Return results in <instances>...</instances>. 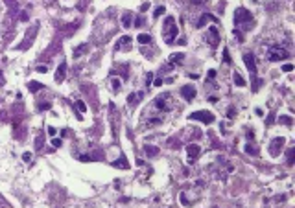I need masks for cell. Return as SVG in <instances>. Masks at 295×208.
<instances>
[{
    "mask_svg": "<svg viewBox=\"0 0 295 208\" xmlns=\"http://www.w3.org/2000/svg\"><path fill=\"white\" fill-rule=\"evenodd\" d=\"M175 37H177V22L173 17H166L164 24H162V39H164V43L172 44Z\"/></svg>",
    "mask_w": 295,
    "mask_h": 208,
    "instance_id": "cell-1",
    "label": "cell"
},
{
    "mask_svg": "<svg viewBox=\"0 0 295 208\" xmlns=\"http://www.w3.org/2000/svg\"><path fill=\"white\" fill-rule=\"evenodd\" d=\"M155 107H157L159 111H172V107H173V101H172V94H168V92H164V94H159L157 98H155Z\"/></svg>",
    "mask_w": 295,
    "mask_h": 208,
    "instance_id": "cell-2",
    "label": "cell"
},
{
    "mask_svg": "<svg viewBox=\"0 0 295 208\" xmlns=\"http://www.w3.org/2000/svg\"><path fill=\"white\" fill-rule=\"evenodd\" d=\"M289 54L288 50H284L281 46H269L267 48V59L269 61H281V59H288Z\"/></svg>",
    "mask_w": 295,
    "mask_h": 208,
    "instance_id": "cell-3",
    "label": "cell"
},
{
    "mask_svg": "<svg viewBox=\"0 0 295 208\" xmlns=\"http://www.w3.org/2000/svg\"><path fill=\"white\" fill-rule=\"evenodd\" d=\"M251 20H253V15L245 8H238L234 11V24H243V22H251Z\"/></svg>",
    "mask_w": 295,
    "mask_h": 208,
    "instance_id": "cell-4",
    "label": "cell"
},
{
    "mask_svg": "<svg viewBox=\"0 0 295 208\" xmlns=\"http://www.w3.org/2000/svg\"><path fill=\"white\" fill-rule=\"evenodd\" d=\"M188 118L190 120H199V122H203V124H212V122H214V114L207 113V111H197V113H192Z\"/></svg>",
    "mask_w": 295,
    "mask_h": 208,
    "instance_id": "cell-5",
    "label": "cell"
},
{
    "mask_svg": "<svg viewBox=\"0 0 295 208\" xmlns=\"http://www.w3.org/2000/svg\"><path fill=\"white\" fill-rule=\"evenodd\" d=\"M205 39H207V43L210 44V46H218L219 44V32L216 26H210L207 30V35H205Z\"/></svg>",
    "mask_w": 295,
    "mask_h": 208,
    "instance_id": "cell-6",
    "label": "cell"
},
{
    "mask_svg": "<svg viewBox=\"0 0 295 208\" xmlns=\"http://www.w3.org/2000/svg\"><path fill=\"white\" fill-rule=\"evenodd\" d=\"M284 142H286L284 136H277V138H273V142L269 144V153H271L273 157H277V155H278V149L284 146Z\"/></svg>",
    "mask_w": 295,
    "mask_h": 208,
    "instance_id": "cell-7",
    "label": "cell"
},
{
    "mask_svg": "<svg viewBox=\"0 0 295 208\" xmlns=\"http://www.w3.org/2000/svg\"><path fill=\"white\" fill-rule=\"evenodd\" d=\"M196 89H194V87H190V85H186V87H183L181 89V96H183V98L184 100H186V101H192L194 98H196Z\"/></svg>",
    "mask_w": 295,
    "mask_h": 208,
    "instance_id": "cell-8",
    "label": "cell"
},
{
    "mask_svg": "<svg viewBox=\"0 0 295 208\" xmlns=\"http://www.w3.org/2000/svg\"><path fill=\"white\" fill-rule=\"evenodd\" d=\"M186 153H188V159H190V160H196L197 157H199V153H201V148H199L197 144H190L188 148H186Z\"/></svg>",
    "mask_w": 295,
    "mask_h": 208,
    "instance_id": "cell-9",
    "label": "cell"
},
{
    "mask_svg": "<svg viewBox=\"0 0 295 208\" xmlns=\"http://www.w3.org/2000/svg\"><path fill=\"white\" fill-rule=\"evenodd\" d=\"M243 61H245V67H247L249 72H251L253 76L256 74V65H254V57H253V55H251V54H245V55H243Z\"/></svg>",
    "mask_w": 295,
    "mask_h": 208,
    "instance_id": "cell-10",
    "label": "cell"
},
{
    "mask_svg": "<svg viewBox=\"0 0 295 208\" xmlns=\"http://www.w3.org/2000/svg\"><path fill=\"white\" fill-rule=\"evenodd\" d=\"M65 74H67V63H61V67H59L57 72H56V83H63Z\"/></svg>",
    "mask_w": 295,
    "mask_h": 208,
    "instance_id": "cell-11",
    "label": "cell"
},
{
    "mask_svg": "<svg viewBox=\"0 0 295 208\" xmlns=\"http://www.w3.org/2000/svg\"><path fill=\"white\" fill-rule=\"evenodd\" d=\"M208 20H216V17H214V15H210V13H203L201 19L197 20V28H203L205 24L208 22Z\"/></svg>",
    "mask_w": 295,
    "mask_h": 208,
    "instance_id": "cell-12",
    "label": "cell"
},
{
    "mask_svg": "<svg viewBox=\"0 0 295 208\" xmlns=\"http://www.w3.org/2000/svg\"><path fill=\"white\" fill-rule=\"evenodd\" d=\"M232 79H234V85H238V87H245V79H243L238 72L232 74Z\"/></svg>",
    "mask_w": 295,
    "mask_h": 208,
    "instance_id": "cell-13",
    "label": "cell"
},
{
    "mask_svg": "<svg viewBox=\"0 0 295 208\" xmlns=\"http://www.w3.org/2000/svg\"><path fill=\"white\" fill-rule=\"evenodd\" d=\"M137 41H138L140 44H149V43H151V37H149L148 33H140V35L137 37Z\"/></svg>",
    "mask_w": 295,
    "mask_h": 208,
    "instance_id": "cell-14",
    "label": "cell"
},
{
    "mask_svg": "<svg viewBox=\"0 0 295 208\" xmlns=\"http://www.w3.org/2000/svg\"><path fill=\"white\" fill-rule=\"evenodd\" d=\"M181 59H184V54H173V55H170V65L181 63Z\"/></svg>",
    "mask_w": 295,
    "mask_h": 208,
    "instance_id": "cell-15",
    "label": "cell"
},
{
    "mask_svg": "<svg viewBox=\"0 0 295 208\" xmlns=\"http://www.w3.org/2000/svg\"><path fill=\"white\" fill-rule=\"evenodd\" d=\"M144 151H146V153H148L149 157H155V155H159V149L155 148V146H146V148H144Z\"/></svg>",
    "mask_w": 295,
    "mask_h": 208,
    "instance_id": "cell-16",
    "label": "cell"
},
{
    "mask_svg": "<svg viewBox=\"0 0 295 208\" xmlns=\"http://www.w3.org/2000/svg\"><path fill=\"white\" fill-rule=\"evenodd\" d=\"M140 98H142V94H129V96H127V103L135 105V103H137V101L140 100Z\"/></svg>",
    "mask_w": 295,
    "mask_h": 208,
    "instance_id": "cell-17",
    "label": "cell"
},
{
    "mask_svg": "<svg viewBox=\"0 0 295 208\" xmlns=\"http://www.w3.org/2000/svg\"><path fill=\"white\" fill-rule=\"evenodd\" d=\"M85 52H87V44H81L79 48L74 50V57H79V55H83Z\"/></svg>",
    "mask_w": 295,
    "mask_h": 208,
    "instance_id": "cell-18",
    "label": "cell"
},
{
    "mask_svg": "<svg viewBox=\"0 0 295 208\" xmlns=\"http://www.w3.org/2000/svg\"><path fill=\"white\" fill-rule=\"evenodd\" d=\"M113 166H114V168H118V166H120V168H124V170H127L129 168V164H127V162H126V159H122V160H114L113 162Z\"/></svg>",
    "mask_w": 295,
    "mask_h": 208,
    "instance_id": "cell-19",
    "label": "cell"
},
{
    "mask_svg": "<svg viewBox=\"0 0 295 208\" xmlns=\"http://www.w3.org/2000/svg\"><path fill=\"white\" fill-rule=\"evenodd\" d=\"M127 43H131V37H129V35H124V37H120V39H118L116 46H124V44H127Z\"/></svg>",
    "mask_w": 295,
    "mask_h": 208,
    "instance_id": "cell-20",
    "label": "cell"
},
{
    "mask_svg": "<svg viewBox=\"0 0 295 208\" xmlns=\"http://www.w3.org/2000/svg\"><path fill=\"white\" fill-rule=\"evenodd\" d=\"M76 107H78V111H79V113H87V105H85V101L78 100V101H76Z\"/></svg>",
    "mask_w": 295,
    "mask_h": 208,
    "instance_id": "cell-21",
    "label": "cell"
},
{
    "mask_svg": "<svg viewBox=\"0 0 295 208\" xmlns=\"http://www.w3.org/2000/svg\"><path fill=\"white\" fill-rule=\"evenodd\" d=\"M164 13H166V8H164V6H159V8L153 11V17H161V15H164Z\"/></svg>",
    "mask_w": 295,
    "mask_h": 208,
    "instance_id": "cell-22",
    "label": "cell"
},
{
    "mask_svg": "<svg viewBox=\"0 0 295 208\" xmlns=\"http://www.w3.org/2000/svg\"><path fill=\"white\" fill-rule=\"evenodd\" d=\"M293 159H295V149L288 151V166H293Z\"/></svg>",
    "mask_w": 295,
    "mask_h": 208,
    "instance_id": "cell-23",
    "label": "cell"
},
{
    "mask_svg": "<svg viewBox=\"0 0 295 208\" xmlns=\"http://www.w3.org/2000/svg\"><path fill=\"white\" fill-rule=\"evenodd\" d=\"M122 26H124V28H129V26H131V17H129V15H124V19H122Z\"/></svg>",
    "mask_w": 295,
    "mask_h": 208,
    "instance_id": "cell-24",
    "label": "cell"
},
{
    "mask_svg": "<svg viewBox=\"0 0 295 208\" xmlns=\"http://www.w3.org/2000/svg\"><path fill=\"white\" fill-rule=\"evenodd\" d=\"M30 89H32V92H37V89H43V85L37 83V81H32V83H30Z\"/></svg>",
    "mask_w": 295,
    "mask_h": 208,
    "instance_id": "cell-25",
    "label": "cell"
},
{
    "mask_svg": "<svg viewBox=\"0 0 295 208\" xmlns=\"http://www.w3.org/2000/svg\"><path fill=\"white\" fill-rule=\"evenodd\" d=\"M278 122H282L284 125H292V118H289V116H281Z\"/></svg>",
    "mask_w": 295,
    "mask_h": 208,
    "instance_id": "cell-26",
    "label": "cell"
},
{
    "mask_svg": "<svg viewBox=\"0 0 295 208\" xmlns=\"http://www.w3.org/2000/svg\"><path fill=\"white\" fill-rule=\"evenodd\" d=\"M223 59H225V63H227V65H231V63H232V61H231V55H229V50H227V48L223 50Z\"/></svg>",
    "mask_w": 295,
    "mask_h": 208,
    "instance_id": "cell-27",
    "label": "cell"
},
{
    "mask_svg": "<svg viewBox=\"0 0 295 208\" xmlns=\"http://www.w3.org/2000/svg\"><path fill=\"white\" fill-rule=\"evenodd\" d=\"M61 144H63L61 138H54V140H52V146H54V148H61Z\"/></svg>",
    "mask_w": 295,
    "mask_h": 208,
    "instance_id": "cell-28",
    "label": "cell"
},
{
    "mask_svg": "<svg viewBox=\"0 0 295 208\" xmlns=\"http://www.w3.org/2000/svg\"><path fill=\"white\" fill-rule=\"evenodd\" d=\"M282 70H284V72H292V70H293V65H292V63H286V65L282 67Z\"/></svg>",
    "mask_w": 295,
    "mask_h": 208,
    "instance_id": "cell-29",
    "label": "cell"
},
{
    "mask_svg": "<svg viewBox=\"0 0 295 208\" xmlns=\"http://www.w3.org/2000/svg\"><path fill=\"white\" fill-rule=\"evenodd\" d=\"M245 151H247L249 155H256V149H254V148H251V146H249V144L245 146Z\"/></svg>",
    "mask_w": 295,
    "mask_h": 208,
    "instance_id": "cell-30",
    "label": "cell"
},
{
    "mask_svg": "<svg viewBox=\"0 0 295 208\" xmlns=\"http://www.w3.org/2000/svg\"><path fill=\"white\" fill-rule=\"evenodd\" d=\"M142 24H144V19H142V17H138L137 20H135V26H137V28H140Z\"/></svg>",
    "mask_w": 295,
    "mask_h": 208,
    "instance_id": "cell-31",
    "label": "cell"
},
{
    "mask_svg": "<svg viewBox=\"0 0 295 208\" xmlns=\"http://www.w3.org/2000/svg\"><path fill=\"white\" fill-rule=\"evenodd\" d=\"M22 160H24V162H30V160H32V153H24V155H22Z\"/></svg>",
    "mask_w": 295,
    "mask_h": 208,
    "instance_id": "cell-32",
    "label": "cell"
},
{
    "mask_svg": "<svg viewBox=\"0 0 295 208\" xmlns=\"http://www.w3.org/2000/svg\"><path fill=\"white\" fill-rule=\"evenodd\" d=\"M157 124H161V120H159V118H153L151 122H148V125H149V127H151V125H157Z\"/></svg>",
    "mask_w": 295,
    "mask_h": 208,
    "instance_id": "cell-33",
    "label": "cell"
},
{
    "mask_svg": "<svg viewBox=\"0 0 295 208\" xmlns=\"http://www.w3.org/2000/svg\"><path fill=\"white\" fill-rule=\"evenodd\" d=\"M79 160H83V162H91L92 159H91L89 155H81V157H79Z\"/></svg>",
    "mask_w": 295,
    "mask_h": 208,
    "instance_id": "cell-34",
    "label": "cell"
},
{
    "mask_svg": "<svg viewBox=\"0 0 295 208\" xmlns=\"http://www.w3.org/2000/svg\"><path fill=\"white\" fill-rule=\"evenodd\" d=\"M41 111H50V103H41V107H39Z\"/></svg>",
    "mask_w": 295,
    "mask_h": 208,
    "instance_id": "cell-35",
    "label": "cell"
},
{
    "mask_svg": "<svg viewBox=\"0 0 295 208\" xmlns=\"http://www.w3.org/2000/svg\"><path fill=\"white\" fill-rule=\"evenodd\" d=\"M46 70H48V67H46V65H44V67H43V65H41V67H37V72H46Z\"/></svg>",
    "mask_w": 295,
    "mask_h": 208,
    "instance_id": "cell-36",
    "label": "cell"
},
{
    "mask_svg": "<svg viewBox=\"0 0 295 208\" xmlns=\"http://www.w3.org/2000/svg\"><path fill=\"white\" fill-rule=\"evenodd\" d=\"M208 78H210V79L216 78V70H208Z\"/></svg>",
    "mask_w": 295,
    "mask_h": 208,
    "instance_id": "cell-37",
    "label": "cell"
},
{
    "mask_svg": "<svg viewBox=\"0 0 295 208\" xmlns=\"http://www.w3.org/2000/svg\"><path fill=\"white\" fill-rule=\"evenodd\" d=\"M113 87H114V90H118V89H120V81L114 79V81H113Z\"/></svg>",
    "mask_w": 295,
    "mask_h": 208,
    "instance_id": "cell-38",
    "label": "cell"
},
{
    "mask_svg": "<svg viewBox=\"0 0 295 208\" xmlns=\"http://www.w3.org/2000/svg\"><path fill=\"white\" fill-rule=\"evenodd\" d=\"M151 78H153V74L149 72V74H148V78H146V85H149V83H151Z\"/></svg>",
    "mask_w": 295,
    "mask_h": 208,
    "instance_id": "cell-39",
    "label": "cell"
},
{
    "mask_svg": "<svg viewBox=\"0 0 295 208\" xmlns=\"http://www.w3.org/2000/svg\"><path fill=\"white\" fill-rule=\"evenodd\" d=\"M148 8H149V2H146V4H142V6H140V11H146Z\"/></svg>",
    "mask_w": 295,
    "mask_h": 208,
    "instance_id": "cell-40",
    "label": "cell"
},
{
    "mask_svg": "<svg viewBox=\"0 0 295 208\" xmlns=\"http://www.w3.org/2000/svg\"><path fill=\"white\" fill-rule=\"evenodd\" d=\"M161 85H162V79L157 78V79H155V87H161Z\"/></svg>",
    "mask_w": 295,
    "mask_h": 208,
    "instance_id": "cell-41",
    "label": "cell"
},
{
    "mask_svg": "<svg viewBox=\"0 0 295 208\" xmlns=\"http://www.w3.org/2000/svg\"><path fill=\"white\" fill-rule=\"evenodd\" d=\"M227 114H229V118H232V116H234V109H229Z\"/></svg>",
    "mask_w": 295,
    "mask_h": 208,
    "instance_id": "cell-42",
    "label": "cell"
},
{
    "mask_svg": "<svg viewBox=\"0 0 295 208\" xmlns=\"http://www.w3.org/2000/svg\"><path fill=\"white\" fill-rule=\"evenodd\" d=\"M2 76H4V74L0 72V85H4V78H2Z\"/></svg>",
    "mask_w": 295,
    "mask_h": 208,
    "instance_id": "cell-43",
    "label": "cell"
},
{
    "mask_svg": "<svg viewBox=\"0 0 295 208\" xmlns=\"http://www.w3.org/2000/svg\"><path fill=\"white\" fill-rule=\"evenodd\" d=\"M196 4H199V0H197V2H196Z\"/></svg>",
    "mask_w": 295,
    "mask_h": 208,
    "instance_id": "cell-44",
    "label": "cell"
}]
</instances>
